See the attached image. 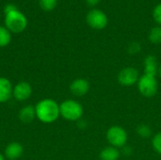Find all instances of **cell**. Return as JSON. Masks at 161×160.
<instances>
[{
	"label": "cell",
	"mask_w": 161,
	"mask_h": 160,
	"mask_svg": "<svg viewBox=\"0 0 161 160\" xmlns=\"http://www.w3.org/2000/svg\"><path fill=\"white\" fill-rule=\"evenodd\" d=\"M36 118L43 124H52L60 116L59 105L53 99L45 98L35 106Z\"/></svg>",
	"instance_id": "cell-1"
},
{
	"label": "cell",
	"mask_w": 161,
	"mask_h": 160,
	"mask_svg": "<svg viewBox=\"0 0 161 160\" xmlns=\"http://www.w3.org/2000/svg\"><path fill=\"white\" fill-rule=\"evenodd\" d=\"M59 111L60 116L70 122H78L84 114L83 106L79 102L72 99L63 101L59 105Z\"/></svg>",
	"instance_id": "cell-2"
},
{
	"label": "cell",
	"mask_w": 161,
	"mask_h": 160,
	"mask_svg": "<svg viewBox=\"0 0 161 160\" xmlns=\"http://www.w3.org/2000/svg\"><path fill=\"white\" fill-rule=\"evenodd\" d=\"M5 25L10 32L21 33L25 29L27 25V20L23 12H21L19 9H16L5 14Z\"/></svg>",
	"instance_id": "cell-3"
},
{
	"label": "cell",
	"mask_w": 161,
	"mask_h": 160,
	"mask_svg": "<svg viewBox=\"0 0 161 160\" xmlns=\"http://www.w3.org/2000/svg\"><path fill=\"white\" fill-rule=\"evenodd\" d=\"M106 139L109 145L119 149L125 146L128 140V135L124 127L120 125H112L107 130Z\"/></svg>",
	"instance_id": "cell-4"
},
{
	"label": "cell",
	"mask_w": 161,
	"mask_h": 160,
	"mask_svg": "<svg viewBox=\"0 0 161 160\" xmlns=\"http://www.w3.org/2000/svg\"><path fill=\"white\" fill-rule=\"evenodd\" d=\"M137 86L140 93L146 98L154 97L158 91V82L157 77L153 75L143 74L140 77Z\"/></svg>",
	"instance_id": "cell-5"
},
{
	"label": "cell",
	"mask_w": 161,
	"mask_h": 160,
	"mask_svg": "<svg viewBox=\"0 0 161 160\" xmlns=\"http://www.w3.org/2000/svg\"><path fill=\"white\" fill-rule=\"evenodd\" d=\"M86 21L92 28L96 30H102L106 28L108 24V18L107 14L99 8L91 9L86 16Z\"/></svg>",
	"instance_id": "cell-6"
},
{
	"label": "cell",
	"mask_w": 161,
	"mask_h": 160,
	"mask_svg": "<svg viewBox=\"0 0 161 160\" xmlns=\"http://www.w3.org/2000/svg\"><path fill=\"white\" fill-rule=\"evenodd\" d=\"M140 77V73L135 67L127 66L123 68L119 72L117 80L119 84L123 87H132L138 83Z\"/></svg>",
	"instance_id": "cell-7"
},
{
	"label": "cell",
	"mask_w": 161,
	"mask_h": 160,
	"mask_svg": "<svg viewBox=\"0 0 161 160\" xmlns=\"http://www.w3.org/2000/svg\"><path fill=\"white\" fill-rule=\"evenodd\" d=\"M32 94V87L26 81H21L17 83L13 88L12 96L19 102L26 101Z\"/></svg>",
	"instance_id": "cell-8"
},
{
	"label": "cell",
	"mask_w": 161,
	"mask_h": 160,
	"mask_svg": "<svg viewBox=\"0 0 161 160\" xmlns=\"http://www.w3.org/2000/svg\"><path fill=\"white\" fill-rule=\"evenodd\" d=\"M90 88H91L90 82L87 79L81 77L73 80L72 83L70 84V91L72 92V94L77 97L86 95L89 92Z\"/></svg>",
	"instance_id": "cell-9"
},
{
	"label": "cell",
	"mask_w": 161,
	"mask_h": 160,
	"mask_svg": "<svg viewBox=\"0 0 161 160\" xmlns=\"http://www.w3.org/2000/svg\"><path fill=\"white\" fill-rule=\"evenodd\" d=\"M13 87L11 82L3 76H0V103H6L12 97Z\"/></svg>",
	"instance_id": "cell-10"
},
{
	"label": "cell",
	"mask_w": 161,
	"mask_h": 160,
	"mask_svg": "<svg viewBox=\"0 0 161 160\" xmlns=\"http://www.w3.org/2000/svg\"><path fill=\"white\" fill-rule=\"evenodd\" d=\"M24 148L21 143L17 141L10 142L5 148V157L8 160H16L22 157Z\"/></svg>",
	"instance_id": "cell-11"
},
{
	"label": "cell",
	"mask_w": 161,
	"mask_h": 160,
	"mask_svg": "<svg viewBox=\"0 0 161 160\" xmlns=\"http://www.w3.org/2000/svg\"><path fill=\"white\" fill-rule=\"evenodd\" d=\"M158 58L154 55H148L143 60V74L156 76L158 73Z\"/></svg>",
	"instance_id": "cell-12"
},
{
	"label": "cell",
	"mask_w": 161,
	"mask_h": 160,
	"mask_svg": "<svg viewBox=\"0 0 161 160\" xmlns=\"http://www.w3.org/2000/svg\"><path fill=\"white\" fill-rule=\"evenodd\" d=\"M19 120L24 123V124H30L33 122V120L36 118V110L35 107L28 105L24 107L23 108L20 109L19 114H18Z\"/></svg>",
	"instance_id": "cell-13"
},
{
	"label": "cell",
	"mask_w": 161,
	"mask_h": 160,
	"mask_svg": "<svg viewBox=\"0 0 161 160\" xmlns=\"http://www.w3.org/2000/svg\"><path fill=\"white\" fill-rule=\"evenodd\" d=\"M120 157H121V153L119 149L111 145L103 148L99 154L100 160H119Z\"/></svg>",
	"instance_id": "cell-14"
},
{
	"label": "cell",
	"mask_w": 161,
	"mask_h": 160,
	"mask_svg": "<svg viewBox=\"0 0 161 160\" xmlns=\"http://www.w3.org/2000/svg\"><path fill=\"white\" fill-rule=\"evenodd\" d=\"M136 133L142 139H149L153 137V130L150 125L146 124H141L136 127Z\"/></svg>",
	"instance_id": "cell-15"
},
{
	"label": "cell",
	"mask_w": 161,
	"mask_h": 160,
	"mask_svg": "<svg viewBox=\"0 0 161 160\" xmlns=\"http://www.w3.org/2000/svg\"><path fill=\"white\" fill-rule=\"evenodd\" d=\"M11 41L10 31L6 26H0V47H5Z\"/></svg>",
	"instance_id": "cell-16"
},
{
	"label": "cell",
	"mask_w": 161,
	"mask_h": 160,
	"mask_svg": "<svg viewBox=\"0 0 161 160\" xmlns=\"http://www.w3.org/2000/svg\"><path fill=\"white\" fill-rule=\"evenodd\" d=\"M149 41L154 44L161 43V25H158L153 27L148 35Z\"/></svg>",
	"instance_id": "cell-17"
},
{
	"label": "cell",
	"mask_w": 161,
	"mask_h": 160,
	"mask_svg": "<svg viewBox=\"0 0 161 160\" xmlns=\"http://www.w3.org/2000/svg\"><path fill=\"white\" fill-rule=\"evenodd\" d=\"M41 8L45 11H50L54 9L58 4V0H39Z\"/></svg>",
	"instance_id": "cell-18"
},
{
	"label": "cell",
	"mask_w": 161,
	"mask_h": 160,
	"mask_svg": "<svg viewBox=\"0 0 161 160\" xmlns=\"http://www.w3.org/2000/svg\"><path fill=\"white\" fill-rule=\"evenodd\" d=\"M152 146L153 149L161 156V132L155 134L152 137Z\"/></svg>",
	"instance_id": "cell-19"
},
{
	"label": "cell",
	"mask_w": 161,
	"mask_h": 160,
	"mask_svg": "<svg viewBox=\"0 0 161 160\" xmlns=\"http://www.w3.org/2000/svg\"><path fill=\"white\" fill-rule=\"evenodd\" d=\"M142 50V45L139 41H132L127 46V52L129 55H136Z\"/></svg>",
	"instance_id": "cell-20"
},
{
	"label": "cell",
	"mask_w": 161,
	"mask_h": 160,
	"mask_svg": "<svg viewBox=\"0 0 161 160\" xmlns=\"http://www.w3.org/2000/svg\"><path fill=\"white\" fill-rule=\"evenodd\" d=\"M153 17H154V20L161 25V3L158 4L154 10H153Z\"/></svg>",
	"instance_id": "cell-21"
},
{
	"label": "cell",
	"mask_w": 161,
	"mask_h": 160,
	"mask_svg": "<svg viewBox=\"0 0 161 160\" xmlns=\"http://www.w3.org/2000/svg\"><path fill=\"white\" fill-rule=\"evenodd\" d=\"M16 9H18L17 7H16L14 4H11V3L7 4V5L4 7V12H5V14H7V13H8V12H11V11H13V10H16Z\"/></svg>",
	"instance_id": "cell-22"
},
{
	"label": "cell",
	"mask_w": 161,
	"mask_h": 160,
	"mask_svg": "<svg viewBox=\"0 0 161 160\" xmlns=\"http://www.w3.org/2000/svg\"><path fill=\"white\" fill-rule=\"evenodd\" d=\"M101 0H86V3L91 7H95L100 3Z\"/></svg>",
	"instance_id": "cell-23"
},
{
	"label": "cell",
	"mask_w": 161,
	"mask_h": 160,
	"mask_svg": "<svg viewBox=\"0 0 161 160\" xmlns=\"http://www.w3.org/2000/svg\"><path fill=\"white\" fill-rule=\"evenodd\" d=\"M158 74L159 75V77L161 78V65L158 67Z\"/></svg>",
	"instance_id": "cell-24"
},
{
	"label": "cell",
	"mask_w": 161,
	"mask_h": 160,
	"mask_svg": "<svg viewBox=\"0 0 161 160\" xmlns=\"http://www.w3.org/2000/svg\"><path fill=\"white\" fill-rule=\"evenodd\" d=\"M0 160H5V157L0 153Z\"/></svg>",
	"instance_id": "cell-25"
}]
</instances>
